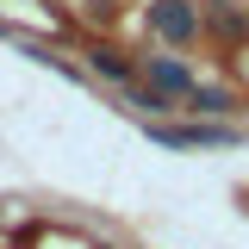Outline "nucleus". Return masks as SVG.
Segmentation results:
<instances>
[{
    "label": "nucleus",
    "instance_id": "f03ea898",
    "mask_svg": "<svg viewBox=\"0 0 249 249\" xmlns=\"http://www.w3.org/2000/svg\"><path fill=\"white\" fill-rule=\"evenodd\" d=\"M150 25L162 31L168 44H187V37L199 31V13H193L187 0H156V6H150Z\"/></svg>",
    "mask_w": 249,
    "mask_h": 249
},
{
    "label": "nucleus",
    "instance_id": "f257e3e1",
    "mask_svg": "<svg viewBox=\"0 0 249 249\" xmlns=\"http://www.w3.org/2000/svg\"><path fill=\"white\" fill-rule=\"evenodd\" d=\"M150 137L168 143V150H224V143H237L231 124H156Z\"/></svg>",
    "mask_w": 249,
    "mask_h": 249
},
{
    "label": "nucleus",
    "instance_id": "20e7f679",
    "mask_svg": "<svg viewBox=\"0 0 249 249\" xmlns=\"http://www.w3.org/2000/svg\"><path fill=\"white\" fill-rule=\"evenodd\" d=\"M93 69H100V75H112V81H131V56L112 50V44H100V50H93Z\"/></svg>",
    "mask_w": 249,
    "mask_h": 249
},
{
    "label": "nucleus",
    "instance_id": "39448f33",
    "mask_svg": "<svg viewBox=\"0 0 249 249\" xmlns=\"http://www.w3.org/2000/svg\"><path fill=\"white\" fill-rule=\"evenodd\" d=\"M187 106H193V112H231V93H224V88H193Z\"/></svg>",
    "mask_w": 249,
    "mask_h": 249
},
{
    "label": "nucleus",
    "instance_id": "7ed1b4c3",
    "mask_svg": "<svg viewBox=\"0 0 249 249\" xmlns=\"http://www.w3.org/2000/svg\"><path fill=\"white\" fill-rule=\"evenodd\" d=\"M150 81H156L162 100H187V93H193V75H187V62H175V56H156L150 62Z\"/></svg>",
    "mask_w": 249,
    "mask_h": 249
}]
</instances>
